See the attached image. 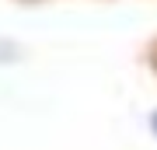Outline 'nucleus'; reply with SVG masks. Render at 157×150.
I'll use <instances>...</instances> for the list:
<instances>
[{"mask_svg":"<svg viewBox=\"0 0 157 150\" xmlns=\"http://www.w3.org/2000/svg\"><path fill=\"white\" fill-rule=\"evenodd\" d=\"M154 129H157V115H154Z\"/></svg>","mask_w":157,"mask_h":150,"instance_id":"1","label":"nucleus"}]
</instances>
